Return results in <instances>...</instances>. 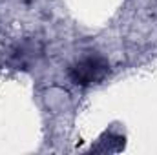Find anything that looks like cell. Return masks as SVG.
<instances>
[{
    "label": "cell",
    "mask_w": 157,
    "mask_h": 155,
    "mask_svg": "<svg viewBox=\"0 0 157 155\" xmlns=\"http://www.w3.org/2000/svg\"><path fill=\"white\" fill-rule=\"evenodd\" d=\"M108 71H110V66L102 57L90 55V57H84L82 60L75 62L70 68V78L73 84L88 88V86L102 82L104 77L108 75Z\"/></svg>",
    "instance_id": "cell-1"
}]
</instances>
